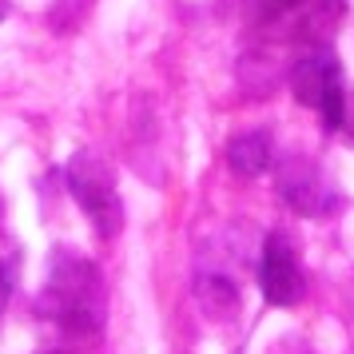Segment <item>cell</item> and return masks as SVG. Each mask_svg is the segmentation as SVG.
<instances>
[{
	"label": "cell",
	"mask_w": 354,
	"mask_h": 354,
	"mask_svg": "<svg viewBox=\"0 0 354 354\" xmlns=\"http://www.w3.org/2000/svg\"><path fill=\"white\" fill-rule=\"evenodd\" d=\"M227 163L235 176H263L274 163V144L267 128H247L227 140Z\"/></svg>",
	"instance_id": "obj_6"
},
{
	"label": "cell",
	"mask_w": 354,
	"mask_h": 354,
	"mask_svg": "<svg viewBox=\"0 0 354 354\" xmlns=\"http://www.w3.org/2000/svg\"><path fill=\"white\" fill-rule=\"evenodd\" d=\"M36 310L72 338L100 335L108 319V295H104L100 267L80 251H56L44 274V290L36 299Z\"/></svg>",
	"instance_id": "obj_1"
},
{
	"label": "cell",
	"mask_w": 354,
	"mask_h": 354,
	"mask_svg": "<svg viewBox=\"0 0 354 354\" xmlns=\"http://www.w3.org/2000/svg\"><path fill=\"white\" fill-rule=\"evenodd\" d=\"M287 84L295 100L322 112L326 131H342V108H346V92H342V68H338L330 48H310L299 56L287 72Z\"/></svg>",
	"instance_id": "obj_3"
},
{
	"label": "cell",
	"mask_w": 354,
	"mask_h": 354,
	"mask_svg": "<svg viewBox=\"0 0 354 354\" xmlns=\"http://www.w3.org/2000/svg\"><path fill=\"white\" fill-rule=\"evenodd\" d=\"M259 290L271 306H299L306 295V274L283 231H271L259 255Z\"/></svg>",
	"instance_id": "obj_5"
},
{
	"label": "cell",
	"mask_w": 354,
	"mask_h": 354,
	"mask_svg": "<svg viewBox=\"0 0 354 354\" xmlns=\"http://www.w3.org/2000/svg\"><path fill=\"white\" fill-rule=\"evenodd\" d=\"M274 187H279V199L306 219L338 211L335 183L322 176V167L310 156H287L283 163H274Z\"/></svg>",
	"instance_id": "obj_4"
},
{
	"label": "cell",
	"mask_w": 354,
	"mask_h": 354,
	"mask_svg": "<svg viewBox=\"0 0 354 354\" xmlns=\"http://www.w3.org/2000/svg\"><path fill=\"white\" fill-rule=\"evenodd\" d=\"M12 287H17V279H12V267L0 259V315H4V306L12 299Z\"/></svg>",
	"instance_id": "obj_8"
},
{
	"label": "cell",
	"mask_w": 354,
	"mask_h": 354,
	"mask_svg": "<svg viewBox=\"0 0 354 354\" xmlns=\"http://www.w3.org/2000/svg\"><path fill=\"white\" fill-rule=\"evenodd\" d=\"M342 128H346V136L354 140V96H346V108H342Z\"/></svg>",
	"instance_id": "obj_9"
},
{
	"label": "cell",
	"mask_w": 354,
	"mask_h": 354,
	"mask_svg": "<svg viewBox=\"0 0 354 354\" xmlns=\"http://www.w3.org/2000/svg\"><path fill=\"white\" fill-rule=\"evenodd\" d=\"M8 17V0H0V20Z\"/></svg>",
	"instance_id": "obj_10"
},
{
	"label": "cell",
	"mask_w": 354,
	"mask_h": 354,
	"mask_svg": "<svg viewBox=\"0 0 354 354\" xmlns=\"http://www.w3.org/2000/svg\"><path fill=\"white\" fill-rule=\"evenodd\" d=\"M195 299H199V306H203L207 319H227V315L239 306V290H235V283L223 279V274H199V279H195Z\"/></svg>",
	"instance_id": "obj_7"
},
{
	"label": "cell",
	"mask_w": 354,
	"mask_h": 354,
	"mask_svg": "<svg viewBox=\"0 0 354 354\" xmlns=\"http://www.w3.org/2000/svg\"><path fill=\"white\" fill-rule=\"evenodd\" d=\"M64 183L72 199L80 203V211L88 215V223L96 227V235L115 239L120 227H124V207H120V195H115V176L108 160H100L96 151H76L64 163Z\"/></svg>",
	"instance_id": "obj_2"
}]
</instances>
